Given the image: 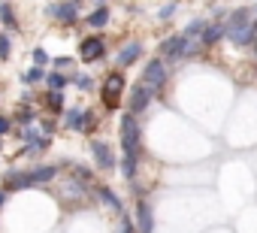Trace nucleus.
<instances>
[{"instance_id": "f257e3e1", "label": "nucleus", "mask_w": 257, "mask_h": 233, "mask_svg": "<svg viewBox=\"0 0 257 233\" xmlns=\"http://www.w3.org/2000/svg\"><path fill=\"white\" fill-rule=\"evenodd\" d=\"M121 149H124V176H137V161H140V122L131 112L121 115Z\"/></svg>"}, {"instance_id": "f03ea898", "label": "nucleus", "mask_w": 257, "mask_h": 233, "mask_svg": "<svg viewBox=\"0 0 257 233\" xmlns=\"http://www.w3.org/2000/svg\"><path fill=\"white\" fill-rule=\"evenodd\" d=\"M79 7H82V0H61V4H52L49 7V16L58 19L61 25H73L76 16H79Z\"/></svg>"}, {"instance_id": "7ed1b4c3", "label": "nucleus", "mask_w": 257, "mask_h": 233, "mask_svg": "<svg viewBox=\"0 0 257 233\" xmlns=\"http://www.w3.org/2000/svg\"><path fill=\"white\" fill-rule=\"evenodd\" d=\"M164 82H167V67H164V61H161V58L149 61V64H146V73H143V85H149L152 91H158V88H164Z\"/></svg>"}, {"instance_id": "20e7f679", "label": "nucleus", "mask_w": 257, "mask_h": 233, "mask_svg": "<svg viewBox=\"0 0 257 233\" xmlns=\"http://www.w3.org/2000/svg\"><path fill=\"white\" fill-rule=\"evenodd\" d=\"M124 91V73H109L103 82V100L106 106H118V97Z\"/></svg>"}, {"instance_id": "39448f33", "label": "nucleus", "mask_w": 257, "mask_h": 233, "mask_svg": "<svg viewBox=\"0 0 257 233\" xmlns=\"http://www.w3.org/2000/svg\"><path fill=\"white\" fill-rule=\"evenodd\" d=\"M152 94H155V91H152L149 85H143V82H140V85L134 88V94H131V115L146 112V109H149V103H152Z\"/></svg>"}, {"instance_id": "423d86ee", "label": "nucleus", "mask_w": 257, "mask_h": 233, "mask_svg": "<svg viewBox=\"0 0 257 233\" xmlns=\"http://www.w3.org/2000/svg\"><path fill=\"white\" fill-rule=\"evenodd\" d=\"M91 155H94V161H97L100 170H112V167H115V155H112V149H109L106 143L94 140V143H91Z\"/></svg>"}, {"instance_id": "0eeeda50", "label": "nucleus", "mask_w": 257, "mask_h": 233, "mask_svg": "<svg viewBox=\"0 0 257 233\" xmlns=\"http://www.w3.org/2000/svg\"><path fill=\"white\" fill-rule=\"evenodd\" d=\"M67 128H73V131H88L91 125H94V112H82V109H67Z\"/></svg>"}, {"instance_id": "6e6552de", "label": "nucleus", "mask_w": 257, "mask_h": 233, "mask_svg": "<svg viewBox=\"0 0 257 233\" xmlns=\"http://www.w3.org/2000/svg\"><path fill=\"white\" fill-rule=\"evenodd\" d=\"M137 230L140 233H152L155 230V218H152V206L146 200L137 203Z\"/></svg>"}, {"instance_id": "1a4fd4ad", "label": "nucleus", "mask_w": 257, "mask_h": 233, "mask_svg": "<svg viewBox=\"0 0 257 233\" xmlns=\"http://www.w3.org/2000/svg\"><path fill=\"white\" fill-rule=\"evenodd\" d=\"M100 55H103V40H97V37L82 40V52H79L82 61H97Z\"/></svg>"}, {"instance_id": "9d476101", "label": "nucleus", "mask_w": 257, "mask_h": 233, "mask_svg": "<svg viewBox=\"0 0 257 233\" xmlns=\"http://www.w3.org/2000/svg\"><path fill=\"white\" fill-rule=\"evenodd\" d=\"M185 37L182 34H176V37H170V40H164L161 43V52L167 55V58H179V55H185Z\"/></svg>"}, {"instance_id": "9b49d317", "label": "nucleus", "mask_w": 257, "mask_h": 233, "mask_svg": "<svg viewBox=\"0 0 257 233\" xmlns=\"http://www.w3.org/2000/svg\"><path fill=\"white\" fill-rule=\"evenodd\" d=\"M227 37H230V43H236V46H248V43H254V40H257V37H254V31H251V25L230 28V31H227Z\"/></svg>"}, {"instance_id": "f8f14e48", "label": "nucleus", "mask_w": 257, "mask_h": 233, "mask_svg": "<svg viewBox=\"0 0 257 233\" xmlns=\"http://www.w3.org/2000/svg\"><path fill=\"white\" fill-rule=\"evenodd\" d=\"M140 55H143V46H140V43H131V46H124V49L118 52L115 61H118V67H131Z\"/></svg>"}, {"instance_id": "ddd939ff", "label": "nucleus", "mask_w": 257, "mask_h": 233, "mask_svg": "<svg viewBox=\"0 0 257 233\" xmlns=\"http://www.w3.org/2000/svg\"><path fill=\"white\" fill-rule=\"evenodd\" d=\"M227 31H224V25H206V31H203V37H200V46H215L221 37H224Z\"/></svg>"}, {"instance_id": "4468645a", "label": "nucleus", "mask_w": 257, "mask_h": 233, "mask_svg": "<svg viewBox=\"0 0 257 233\" xmlns=\"http://www.w3.org/2000/svg\"><path fill=\"white\" fill-rule=\"evenodd\" d=\"M55 176H58V170H55V167H37V170H31V173H28L31 185H34V182H52Z\"/></svg>"}, {"instance_id": "2eb2a0df", "label": "nucleus", "mask_w": 257, "mask_h": 233, "mask_svg": "<svg viewBox=\"0 0 257 233\" xmlns=\"http://www.w3.org/2000/svg\"><path fill=\"white\" fill-rule=\"evenodd\" d=\"M88 25H91V28H106V25H109V10H106V7H97V10L88 16Z\"/></svg>"}, {"instance_id": "dca6fc26", "label": "nucleus", "mask_w": 257, "mask_h": 233, "mask_svg": "<svg viewBox=\"0 0 257 233\" xmlns=\"http://www.w3.org/2000/svg\"><path fill=\"white\" fill-rule=\"evenodd\" d=\"M97 194H100V200H103V203H106L109 209H115V212H121V200H118V197H115V194H112L109 188H97Z\"/></svg>"}, {"instance_id": "f3484780", "label": "nucleus", "mask_w": 257, "mask_h": 233, "mask_svg": "<svg viewBox=\"0 0 257 233\" xmlns=\"http://www.w3.org/2000/svg\"><path fill=\"white\" fill-rule=\"evenodd\" d=\"M25 185H31L28 173H10L7 176V188H25Z\"/></svg>"}, {"instance_id": "a211bd4d", "label": "nucleus", "mask_w": 257, "mask_h": 233, "mask_svg": "<svg viewBox=\"0 0 257 233\" xmlns=\"http://www.w3.org/2000/svg\"><path fill=\"white\" fill-rule=\"evenodd\" d=\"M203 31H206V22H191L188 28H185V40H191V37H203Z\"/></svg>"}, {"instance_id": "6ab92c4d", "label": "nucleus", "mask_w": 257, "mask_h": 233, "mask_svg": "<svg viewBox=\"0 0 257 233\" xmlns=\"http://www.w3.org/2000/svg\"><path fill=\"white\" fill-rule=\"evenodd\" d=\"M46 103H49V109L61 112V109H64V97H61V91H52V94L46 97Z\"/></svg>"}, {"instance_id": "aec40b11", "label": "nucleus", "mask_w": 257, "mask_h": 233, "mask_svg": "<svg viewBox=\"0 0 257 233\" xmlns=\"http://www.w3.org/2000/svg\"><path fill=\"white\" fill-rule=\"evenodd\" d=\"M43 79V70L40 67H31L28 73H22V82H28V85H34V82H40Z\"/></svg>"}, {"instance_id": "412c9836", "label": "nucleus", "mask_w": 257, "mask_h": 233, "mask_svg": "<svg viewBox=\"0 0 257 233\" xmlns=\"http://www.w3.org/2000/svg\"><path fill=\"white\" fill-rule=\"evenodd\" d=\"M67 85V76H61V73H49V88L52 91H61Z\"/></svg>"}, {"instance_id": "4be33fe9", "label": "nucleus", "mask_w": 257, "mask_h": 233, "mask_svg": "<svg viewBox=\"0 0 257 233\" xmlns=\"http://www.w3.org/2000/svg\"><path fill=\"white\" fill-rule=\"evenodd\" d=\"M0 19H4L10 28H19V25H16V16H13V10H10V4H0Z\"/></svg>"}, {"instance_id": "5701e85b", "label": "nucleus", "mask_w": 257, "mask_h": 233, "mask_svg": "<svg viewBox=\"0 0 257 233\" xmlns=\"http://www.w3.org/2000/svg\"><path fill=\"white\" fill-rule=\"evenodd\" d=\"M16 122H22L25 128H31V122H34V109H22V112H19V119H16Z\"/></svg>"}, {"instance_id": "b1692460", "label": "nucleus", "mask_w": 257, "mask_h": 233, "mask_svg": "<svg viewBox=\"0 0 257 233\" xmlns=\"http://www.w3.org/2000/svg\"><path fill=\"white\" fill-rule=\"evenodd\" d=\"M34 61H37V67L49 64V55H46V49H37V52H34Z\"/></svg>"}, {"instance_id": "393cba45", "label": "nucleus", "mask_w": 257, "mask_h": 233, "mask_svg": "<svg viewBox=\"0 0 257 233\" xmlns=\"http://www.w3.org/2000/svg\"><path fill=\"white\" fill-rule=\"evenodd\" d=\"M0 58H10V37H0Z\"/></svg>"}, {"instance_id": "a878e982", "label": "nucleus", "mask_w": 257, "mask_h": 233, "mask_svg": "<svg viewBox=\"0 0 257 233\" xmlns=\"http://www.w3.org/2000/svg\"><path fill=\"white\" fill-rule=\"evenodd\" d=\"M118 233H134V224H131V218H124V215H121V227H118Z\"/></svg>"}, {"instance_id": "bb28decb", "label": "nucleus", "mask_w": 257, "mask_h": 233, "mask_svg": "<svg viewBox=\"0 0 257 233\" xmlns=\"http://www.w3.org/2000/svg\"><path fill=\"white\" fill-rule=\"evenodd\" d=\"M67 194L79 197V194H82V185H79V182H70V185H67Z\"/></svg>"}, {"instance_id": "cd10ccee", "label": "nucleus", "mask_w": 257, "mask_h": 233, "mask_svg": "<svg viewBox=\"0 0 257 233\" xmlns=\"http://www.w3.org/2000/svg\"><path fill=\"white\" fill-rule=\"evenodd\" d=\"M4 134H10V119H4V115H0V137Z\"/></svg>"}, {"instance_id": "c85d7f7f", "label": "nucleus", "mask_w": 257, "mask_h": 233, "mask_svg": "<svg viewBox=\"0 0 257 233\" xmlns=\"http://www.w3.org/2000/svg\"><path fill=\"white\" fill-rule=\"evenodd\" d=\"M173 13H176V4H170V7H164V10H161V19H170Z\"/></svg>"}, {"instance_id": "c756f323", "label": "nucleus", "mask_w": 257, "mask_h": 233, "mask_svg": "<svg viewBox=\"0 0 257 233\" xmlns=\"http://www.w3.org/2000/svg\"><path fill=\"white\" fill-rule=\"evenodd\" d=\"M76 85H79V88H91V79H88V76H79Z\"/></svg>"}, {"instance_id": "7c9ffc66", "label": "nucleus", "mask_w": 257, "mask_h": 233, "mask_svg": "<svg viewBox=\"0 0 257 233\" xmlns=\"http://www.w3.org/2000/svg\"><path fill=\"white\" fill-rule=\"evenodd\" d=\"M43 131H46V134H52V131H55V122H52V119H46V122H43Z\"/></svg>"}, {"instance_id": "2f4dec72", "label": "nucleus", "mask_w": 257, "mask_h": 233, "mask_svg": "<svg viewBox=\"0 0 257 233\" xmlns=\"http://www.w3.org/2000/svg\"><path fill=\"white\" fill-rule=\"evenodd\" d=\"M76 176H79V179H88V176H91V173H88V170H85V167H76Z\"/></svg>"}, {"instance_id": "473e14b6", "label": "nucleus", "mask_w": 257, "mask_h": 233, "mask_svg": "<svg viewBox=\"0 0 257 233\" xmlns=\"http://www.w3.org/2000/svg\"><path fill=\"white\" fill-rule=\"evenodd\" d=\"M4 203H7V191H4V188H0V206H4Z\"/></svg>"}, {"instance_id": "72a5a7b5", "label": "nucleus", "mask_w": 257, "mask_h": 233, "mask_svg": "<svg viewBox=\"0 0 257 233\" xmlns=\"http://www.w3.org/2000/svg\"><path fill=\"white\" fill-rule=\"evenodd\" d=\"M254 55H257V40H254Z\"/></svg>"}]
</instances>
